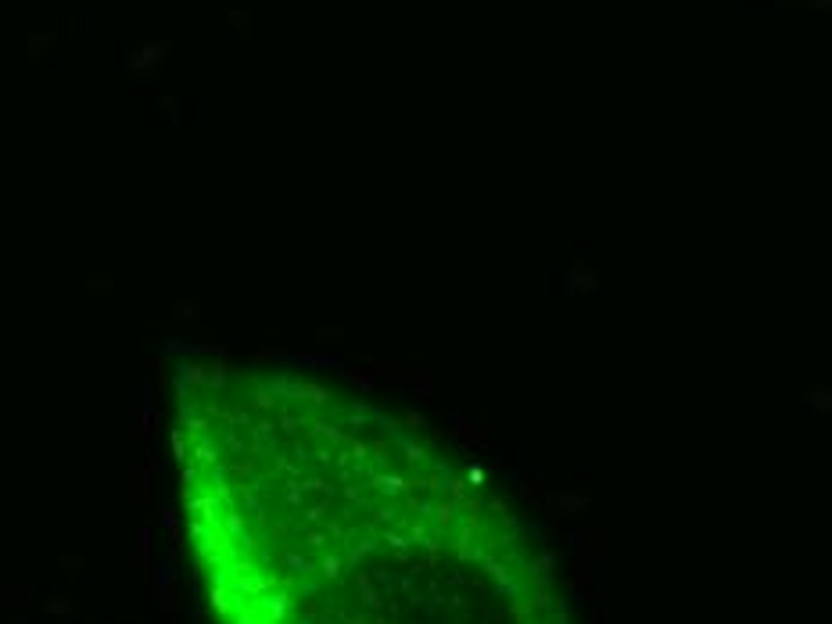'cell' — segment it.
Listing matches in <instances>:
<instances>
[{
	"mask_svg": "<svg viewBox=\"0 0 832 624\" xmlns=\"http://www.w3.org/2000/svg\"><path fill=\"white\" fill-rule=\"evenodd\" d=\"M169 438L212 624H564L510 506L312 377L191 355Z\"/></svg>",
	"mask_w": 832,
	"mask_h": 624,
	"instance_id": "obj_1",
	"label": "cell"
},
{
	"mask_svg": "<svg viewBox=\"0 0 832 624\" xmlns=\"http://www.w3.org/2000/svg\"><path fill=\"white\" fill-rule=\"evenodd\" d=\"M811 8H832V0H807Z\"/></svg>",
	"mask_w": 832,
	"mask_h": 624,
	"instance_id": "obj_2",
	"label": "cell"
}]
</instances>
